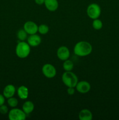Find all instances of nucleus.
Returning <instances> with one entry per match:
<instances>
[{"label":"nucleus","mask_w":119,"mask_h":120,"mask_svg":"<svg viewBox=\"0 0 119 120\" xmlns=\"http://www.w3.org/2000/svg\"><path fill=\"white\" fill-rule=\"evenodd\" d=\"M5 97L4 96V95L0 94V106L2 105V104H4L5 100Z\"/></svg>","instance_id":"obj_23"},{"label":"nucleus","mask_w":119,"mask_h":120,"mask_svg":"<svg viewBox=\"0 0 119 120\" xmlns=\"http://www.w3.org/2000/svg\"><path fill=\"white\" fill-rule=\"evenodd\" d=\"M92 27L96 30H100L103 27V23L99 19H94L92 22Z\"/></svg>","instance_id":"obj_18"},{"label":"nucleus","mask_w":119,"mask_h":120,"mask_svg":"<svg viewBox=\"0 0 119 120\" xmlns=\"http://www.w3.org/2000/svg\"><path fill=\"white\" fill-rule=\"evenodd\" d=\"M27 42L30 47L38 46L42 42V38L39 35L36 34L29 35L27 39Z\"/></svg>","instance_id":"obj_10"},{"label":"nucleus","mask_w":119,"mask_h":120,"mask_svg":"<svg viewBox=\"0 0 119 120\" xmlns=\"http://www.w3.org/2000/svg\"><path fill=\"white\" fill-rule=\"evenodd\" d=\"M74 52L77 56L85 57L92 53V46L86 41H79L75 45Z\"/></svg>","instance_id":"obj_1"},{"label":"nucleus","mask_w":119,"mask_h":120,"mask_svg":"<svg viewBox=\"0 0 119 120\" xmlns=\"http://www.w3.org/2000/svg\"><path fill=\"white\" fill-rule=\"evenodd\" d=\"M35 109L33 103L31 101H26L24 102L22 105V110L25 112L26 115L32 113Z\"/></svg>","instance_id":"obj_15"},{"label":"nucleus","mask_w":119,"mask_h":120,"mask_svg":"<svg viewBox=\"0 0 119 120\" xmlns=\"http://www.w3.org/2000/svg\"><path fill=\"white\" fill-rule=\"evenodd\" d=\"M16 56L21 59L28 57L30 53V46L24 41H20L17 44L15 49Z\"/></svg>","instance_id":"obj_3"},{"label":"nucleus","mask_w":119,"mask_h":120,"mask_svg":"<svg viewBox=\"0 0 119 120\" xmlns=\"http://www.w3.org/2000/svg\"><path fill=\"white\" fill-rule=\"evenodd\" d=\"M27 115L22 110L13 108L8 112V118L10 120H24Z\"/></svg>","instance_id":"obj_5"},{"label":"nucleus","mask_w":119,"mask_h":120,"mask_svg":"<svg viewBox=\"0 0 119 120\" xmlns=\"http://www.w3.org/2000/svg\"><path fill=\"white\" fill-rule=\"evenodd\" d=\"M17 94L21 100H26L29 96V89L25 86H21L18 89Z\"/></svg>","instance_id":"obj_13"},{"label":"nucleus","mask_w":119,"mask_h":120,"mask_svg":"<svg viewBox=\"0 0 119 120\" xmlns=\"http://www.w3.org/2000/svg\"><path fill=\"white\" fill-rule=\"evenodd\" d=\"M49 31V27L46 24H42L38 26V32L41 35H46Z\"/></svg>","instance_id":"obj_19"},{"label":"nucleus","mask_w":119,"mask_h":120,"mask_svg":"<svg viewBox=\"0 0 119 120\" xmlns=\"http://www.w3.org/2000/svg\"><path fill=\"white\" fill-rule=\"evenodd\" d=\"M34 1H35V2L36 4L41 5L44 4L45 0H34Z\"/></svg>","instance_id":"obj_24"},{"label":"nucleus","mask_w":119,"mask_h":120,"mask_svg":"<svg viewBox=\"0 0 119 120\" xmlns=\"http://www.w3.org/2000/svg\"><path fill=\"white\" fill-rule=\"evenodd\" d=\"M78 116L80 120H91L93 118V114L88 109H83L80 110Z\"/></svg>","instance_id":"obj_14"},{"label":"nucleus","mask_w":119,"mask_h":120,"mask_svg":"<svg viewBox=\"0 0 119 120\" xmlns=\"http://www.w3.org/2000/svg\"><path fill=\"white\" fill-rule=\"evenodd\" d=\"M8 112H9L8 111V108L7 105L2 104V105L0 106V113L1 114H6Z\"/></svg>","instance_id":"obj_21"},{"label":"nucleus","mask_w":119,"mask_h":120,"mask_svg":"<svg viewBox=\"0 0 119 120\" xmlns=\"http://www.w3.org/2000/svg\"><path fill=\"white\" fill-rule=\"evenodd\" d=\"M44 4L46 8L51 12H54L57 10L59 6L57 0H45Z\"/></svg>","instance_id":"obj_12"},{"label":"nucleus","mask_w":119,"mask_h":120,"mask_svg":"<svg viewBox=\"0 0 119 120\" xmlns=\"http://www.w3.org/2000/svg\"><path fill=\"white\" fill-rule=\"evenodd\" d=\"M28 34L24 30V29H21L18 31L17 38L20 41H24L28 39Z\"/></svg>","instance_id":"obj_17"},{"label":"nucleus","mask_w":119,"mask_h":120,"mask_svg":"<svg viewBox=\"0 0 119 120\" xmlns=\"http://www.w3.org/2000/svg\"><path fill=\"white\" fill-rule=\"evenodd\" d=\"M75 91V90L74 87H68L67 90H66L68 94L71 95H71L74 94Z\"/></svg>","instance_id":"obj_22"},{"label":"nucleus","mask_w":119,"mask_h":120,"mask_svg":"<svg viewBox=\"0 0 119 120\" xmlns=\"http://www.w3.org/2000/svg\"><path fill=\"white\" fill-rule=\"evenodd\" d=\"M86 13L89 17L92 19H97L101 14V8L98 4L96 3L91 4L88 7Z\"/></svg>","instance_id":"obj_4"},{"label":"nucleus","mask_w":119,"mask_h":120,"mask_svg":"<svg viewBox=\"0 0 119 120\" xmlns=\"http://www.w3.org/2000/svg\"><path fill=\"white\" fill-rule=\"evenodd\" d=\"M16 92V88L13 84H8L4 87L3 90V95L6 98L14 97Z\"/></svg>","instance_id":"obj_11"},{"label":"nucleus","mask_w":119,"mask_h":120,"mask_svg":"<svg viewBox=\"0 0 119 120\" xmlns=\"http://www.w3.org/2000/svg\"><path fill=\"white\" fill-rule=\"evenodd\" d=\"M23 29L28 35H33L38 32V26L35 22L29 21L24 23Z\"/></svg>","instance_id":"obj_7"},{"label":"nucleus","mask_w":119,"mask_h":120,"mask_svg":"<svg viewBox=\"0 0 119 120\" xmlns=\"http://www.w3.org/2000/svg\"><path fill=\"white\" fill-rule=\"evenodd\" d=\"M7 103H8V105L12 108H15L17 107L18 104V100L16 98L14 97H10V98H8L7 100Z\"/></svg>","instance_id":"obj_20"},{"label":"nucleus","mask_w":119,"mask_h":120,"mask_svg":"<svg viewBox=\"0 0 119 120\" xmlns=\"http://www.w3.org/2000/svg\"><path fill=\"white\" fill-rule=\"evenodd\" d=\"M42 73L46 77L52 79L56 76L57 70L56 68L50 63H46L43 66L42 69Z\"/></svg>","instance_id":"obj_6"},{"label":"nucleus","mask_w":119,"mask_h":120,"mask_svg":"<svg viewBox=\"0 0 119 120\" xmlns=\"http://www.w3.org/2000/svg\"><path fill=\"white\" fill-rule=\"evenodd\" d=\"M74 63L71 60L67 59L64 61V63H63V69L65 71H72V69H74Z\"/></svg>","instance_id":"obj_16"},{"label":"nucleus","mask_w":119,"mask_h":120,"mask_svg":"<svg viewBox=\"0 0 119 120\" xmlns=\"http://www.w3.org/2000/svg\"><path fill=\"white\" fill-rule=\"evenodd\" d=\"M62 82L67 87H75L78 82V78L74 73L71 71H65L61 77Z\"/></svg>","instance_id":"obj_2"},{"label":"nucleus","mask_w":119,"mask_h":120,"mask_svg":"<svg viewBox=\"0 0 119 120\" xmlns=\"http://www.w3.org/2000/svg\"><path fill=\"white\" fill-rule=\"evenodd\" d=\"M57 56L61 60L64 61L68 59L70 56V50L66 46H61L57 49Z\"/></svg>","instance_id":"obj_8"},{"label":"nucleus","mask_w":119,"mask_h":120,"mask_svg":"<svg viewBox=\"0 0 119 120\" xmlns=\"http://www.w3.org/2000/svg\"><path fill=\"white\" fill-rule=\"evenodd\" d=\"M76 90L81 94H86L91 90V84L86 81H80L78 82L75 86Z\"/></svg>","instance_id":"obj_9"}]
</instances>
